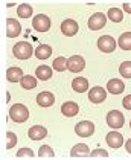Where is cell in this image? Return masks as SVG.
Listing matches in <instances>:
<instances>
[{
    "mask_svg": "<svg viewBox=\"0 0 131 160\" xmlns=\"http://www.w3.org/2000/svg\"><path fill=\"white\" fill-rule=\"evenodd\" d=\"M12 53H14V57L18 58V60H28V58L32 57L34 49H32V46H31L28 41H18L17 44H14Z\"/></svg>",
    "mask_w": 131,
    "mask_h": 160,
    "instance_id": "cell-1",
    "label": "cell"
},
{
    "mask_svg": "<svg viewBox=\"0 0 131 160\" xmlns=\"http://www.w3.org/2000/svg\"><path fill=\"white\" fill-rule=\"evenodd\" d=\"M9 118H11L14 122H26L28 118H29V110L24 107L23 104H15L12 105L11 110H9Z\"/></svg>",
    "mask_w": 131,
    "mask_h": 160,
    "instance_id": "cell-2",
    "label": "cell"
},
{
    "mask_svg": "<svg viewBox=\"0 0 131 160\" xmlns=\"http://www.w3.org/2000/svg\"><path fill=\"white\" fill-rule=\"evenodd\" d=\"M75 133L79 137H90L95 133V123L90 122V121H81V122L76 123Z\"/></svg>",
    "mask_w": 131,
    "mask_h": 160,
    "instance_id": "cell-3",
    "label": "cell"
},
{
    "mask_svg": "<svg viewBox=\"0 0 131 160\" xmlns=\"http://www.w3.org/2000/svg\"><path fill=\"white\" fill-rule=\"evenodd\" d=\"M116 40L111 37V35H102V37H99L98 40V49L101 50V52H105V53H110V52H113V50L116 49Z\"/></svg>",
    "mask_w": 131,
    "mask_h": 160,
    "instance_id": "cell-4",
    "label": "cell"
},
{
    "mask_svg": "<svg viewBox=\"0 0 131 160\" xmlns=\"http://www.w3.org/2000/svg\"><path fill=\"white\" fill-rule=\"evenodd\" d=\"M32 26L37 32H48L50 28V18L44 14H38L32 20Z\"/></svg>",
    "mask_w": 131,
    "mask_h": 160,
    "instance_id": "cell-5",
    "label": "cell"
},
{
    "mask_svg": "<svg viewBox=\"0 0 131 160\" xmlns=\"http://www.w3.org/2000/svg\"><path fill=\"white\" fill-rule=\"evenodd\" d=\"M107 123L111 127V128H114V130H118L120 128L123 123H125V119H123V114L120 113L119 110H111L108 111L107 114Z\"/></svg>",
    "mask_w": 131,
    "mask_h": 160,
    "instance_id": "cell-6",
    "label": "cell"
},
{
    "mask_svg": "<svg viewBox=\"0 0 131 160\" xmlns=\"http://www.w3.org/2000/svg\"><path fill=\"white\" fill-rule=\"evenodd\" d=\"M84 67H85V61H84V58L81 55H73V57H70L67 60V70H70V72L78 73V72L83 70Z\"/></svg>",
    "mask_w": 131,
    "mask_h": 160,
    "instance_id": "cell-7",
    "label": "cell"
},
{
    "mask_svg": "<svg viewBox=\"0 0 131 160\" xmlns=\"http://www.w3.org/2000/svg\"><path fill=\"white\" fill-rule=\"evenodd\" d=\"M105 23H107V17L102 12H96L90 17L88 28H90L92 31H99V29H102V28L105 26Z\"/></svg>",
    "mask_w": 131,
    "mask_h": 160,
    "instance_id": "cell-8",
    "label": "cell"
},
{
    "mask_svg": "<svg viewBox=\"0 0 131 160\" xmlns=\"http://www.w3.org/2000/svg\"><path fill=\"white\" fill-rule=\"evenodd\" d=\"M105 98H107L105 88H102V87H99V86L90 88V92H88V99L93 104H101L102 101H105Z\"/></svg>",
    "mask_w": 131,
    "mask_h": 160,
    "instance_id": "cell-9",
    "label": "cell"
},
{
    "mask_svg": "<svg viewBox=\"0 0 131 160\" xmlns=\"http://www.w3.org/2000/svg\"><path fill=\"white\" fill-rule=\"evenodd\" d=\"M61 32H63L64 35H67V37L76 35V32H78V23H76L75 20H72V18L64 20V22L61 23Z\"/></svg>",
    "mask_w": 131,
    "mask_h": 160,
    "instance_id": "cell-10",
    "label": "cell"
},
{
    "mask_svg": "<svg viewBox=\"0 0 131 160\" xmlns=\"http://www.w3.org/2000/svg\"><path fill=\"white\" fill-rule=\"evenodd\" d=\"M20 32H22V25L14 18H8L6 20V35L9 38H15L17 35H20Z\"/></svg>",
    "mask_w": 131,
    "mask_h": 160,
    "instance_id": "cell-11",
    "label": "cell"
},
{
    "mask_svg": "<svg viewBox=\"0 0 131 160\" xmlns=\"http://www.w3.org/2000/svg\"><path fill=\"white\" fill-rule=\"evenodd\" d=\"M105 140H107L108 147L111 148H120L122 147V143H123V136L120 134L119 131H110L105 137Z\"/></svg>",
    "mask_w": 131,
    "mask_h": 160,
    "instance_id": "cell-12",
    "label": "cell"
},
{
    "mask_svg": "<svg viewBox=\"0 0 131 160\" xmlns=\"http://www.w3.org/2000/svg\"><path fill=\"white\" fill-rule=\"evenodd\" d=\"M53 102H55V96L50 92H41L37 96V104L40 107H50V105H53Z\"/></svg>",
    "mask_w": 131,
    "mask_h": 160,
    "instance_id": "cell-13",
    "label": "cell"
},
{
    "mask_svg": "<svg viewBox=\"0 0 131 160\" xmlns=\"http://www.w3.org/2000/svg\"><path fill=\"white\" fill-rule=\"evenodd\" d=\"M78 111H79V107H78V104L73 102V101H67V102H64V104L61 105V113H63L64 116H67V118L76 116Z\"/></svg>",
    "mask_w": 131,
    "mask_h": 160,
    "instance_id": "cell-14",
    "label": "cell"
},
{
    "mask_svg": "<svg viewBox=\"0 0 131 160\" xmlns=\"http://www.w3.org/2000/svg\"><path fill=\"white\" fill-rule=\"evenodd\" d=\"M28 136H29L32 140H41V139H44V137L48 136V130H46L44 127H41V125H34V127L29 128Z\"/></svg>",
    "mask_w": 131,
    "mask_h": 160,
    "instance_id": "cell-15",
    "label": "cell"
},
{
    "mask_svg": "<svg viewBox=\"0 0 131 160\" xmlns=\"http://www.w3.org/2000/svg\"><path fill=\"white\" fill-rule=\"evenodd\" d=\"M107 90L111 95H119L125 90V84L120 79H110L107 82Z\"/></svg>",
    "mask_w": 131,
    "mask_h": 160,
    "instance_id": "cell-16",
    "label": "cell"
},
{
    "mask_svg": "<svg viewBox=\"0 0 131 160\" xmlns=\"http://www.w3.org/2000/svg\"><path fill=\"white\" fill-rule=\"evenodd\" d=\"M72 88L78 93H84L85 90H88V81L83 76H78L72 81Z\"/></svg>",
    "mask_w": 131,
    "mask_h": 160,
    "instance_id": "cell-17",
    "label": "cell"
},
{
    "mask_svg": "<svg viewBox=\"0 0 131 160\" xmlns=\"http://www.w3.org/2000/svg\"><path fill=\"white\" fill-rule=\"evenodd\" d=\"M23 76V70L20 67H9L8 72H6V78H8L9 82H18V81H22Z\"/></svg>",
    "mask_w": 131,
    "mask_h": 160,
    "instance_id": "cell-18",
    "label": "cell"
},
{
    "mask_svg": "<svg viewBox=\"0 0 131 160\" xmlns=\"http://www.w3.org/2000/svg\"><path fill=\"white\" fill-rule=\"evenodd\" d=\"M70 156L72 157H87V156H90V149L85 143H78L72 148Z\"/></svg>",
    "mask_w": 131,
    "mask_h": 160,
    "instance_id": "cell-19",
    "label": "cell"
},
{
    "mask_svg": "<svg viewBox=\"0 0 131 160\" xmlns=\"http://www.w3.org/2000/svg\"><path fill=\"white\" fill-rule=\"evenodd\" d=\"M35 75L38 79H43V81H48L52 78V69L46 66V64H43V66H38L35 70Z\"/></svg>",
    "mask_w": 131,
    "mask_h": 160,
    "instance_id": "cell-20",
    "label": "cell"
},
{
    "mask_svg": "<svg viewBox=\"0 0 131 160\" xmlns=\"http://www.w3.org/2000/svg\"><path fill=\"white\" fill-rule=\"evenodd\" d=\"M50 55H52V48L49 44H40L35 49V57L40 60H48Z\"/></svg>",
    "mask_w": 131,
    "mask_h": 160,
    "instance_id": "cell-21",
    "label": "cell"
},
{
    "mask_svg": "<svg viewBox=\"0 0 131 160\" xmlns=\"http://www.w3.org/2000/svg\"><path fill=\"white\" fill-rule=\"evenodd\" d=\"M20 84H22V87H23L24 90H32V88L37 87V79H35V76L24 75L23 78H22V81H20Z\"/></svg>",
    "mask_w": 131,
    "mask_h": 160,
    "instance_id": "cell-22",
    "label": "cell"
},
{
    "mask_svg": "<svg viewBox=\"0 0 131 160\" xmlns=\"http://www.w3.org/2000/svg\"><path fill=\"white\" fill-rule=\"evenodd\" d=\"M119 46L122 50H131V32H123L120 35Z\"/></svg>",
    "mask_w": 131,
    "mask_h": 160,
    "instance_id": "cell-23",
    "label": "cell"
},
{
    "mask_svg": "<svg viewBox=\"0 0 131 160\" xmlns=\"http://www.w3.org/2000/svg\"><path fill=\"white\" fill-rule=\"evenodd\" d=\"M108 18L114 23H120L123 20V12L120 11L119 8H110L108 9Z\"/></svg>",
    "mask_w": 131,
    "mask_h": 160,
    "instance_id": "cell-24",
    "label": "cell"
},
{
    "mask_svg": "<svg viewBox=\"0 0 131 160\" xmlns=\"http://www.w3.org/2000/svg\"><path fill=\"white\" fill-rule=\"evenodd\" d=\"M17 14H18V17H22V18H29V17L32 15V8H31V5L22 3V5L17 8Z\"/></svg>",
    "mask_w": 131,
    "mask_h": 160,
    "instance_id": "cell-25",
    "label": "cell"
},
{
    "mask_svg": "<svg viewBox=\"0 0 131 160\" xmlns=\"http://www.w3.org/2000/svg\"><path fill=\"white\" fill-rule=\"evenodd\" d=\"M38 156H40L41 159H46V157L53 159V157H55V152H53V149H52L50 147L43 145V147H40V149H38Z\"/></svg>",
    "mask_w": 131,
    "mask_h": 160,
    "instance_id": "cell-26",
    "label": "cell"
},
{
    "mask_svg": "<svg viewBox=\"0 0 131 160\" xmlns=\"http://www.w3.org/2000/svg\"><path fill=\"white\" fill-rule=\"evenodd\" d=\"M53 69H55V70H58V72H64V70H67V60H66L64 57H58V58H55V61H53Z\"/></svg>",
    "mask_w": 131,
    "mask_h": 160,
    "instance_id": "cell-27",
    "label": "cell"
},
{
    "mask_svg": "<svg viewBox=\"0 0 131 160\" xmlns=\"http://www.w3.org/2000/svg\"><path fill=\"white\" fill-rule=\"evenodd\" d=\"M119 72L123 78H131V61H123L120 64Z\"/></svg>",
    "mask_w": 131,
    "mask_h": 160,
    "instance_id": "cell-28",
    "label": "cell"
},
{
    "mask_svg": "<svg viewBox=\"0 0 131 160\" xmlns=\"http://www.w3.org/2000/svg\"><path fill=\"white\" fill-rule=\"evenodd\" d=\"M17 157L18 159H23V157H28V159H32L34 157V151L31 148H22L17 151Z\"/></svg>",
    "mask_w": 131,
    "mask_h": 160,
    "instance_id": "cell-29",
    "label": "cell"
},
{
    "mask_svg": "<svg viewBox=\"0 0 131 160\" xmlns=\"http://www.w3.org/2000/svg\"><path fill=\"white\" fill-rule=\"evenodd\" d=\"M6 139H8V143H6V148H8V149H11V148L15 147V143H17V136H15V133L8 131V133H6Z\"/></svg>",
    "mask_w": 131,
    "mask_h": 160,
    "instance_id": "cell-30",
    "label": "cell"
},
{
    "mask_svg": "<svg viewBox=\"0 0 131 160\" xmlns=\"http://www.w3.org/2000/svg\"><path fill=\"white\" fill-rule=\"evenodd\" d=\"M90 157L93 159H98V157H102V159H108V152L105 149H95L90 152Z\"/></svg>",
    "mask_w": 131,
    "mask_h": 160,
    "instance_id": "cell-31",
    "label": "cell"
},
{
    "mask_svg": "<svg viewBox=\"0 0 131 160\" xmlns=\"http://www.w3.org/2000/svg\"><path fill=\"white\" fill-rule=\"evenodd\" d=\"M122 104H123V107H125L127 110H131V95L125 96V98H123V101H122Z\"/></svg>",
    "mask_w": 131,
    "mask_h": 160,
    "instance_id": "cell-32",
    "label": "cell"
},
{
    "mask_svg": "<svg viewBox=\"0 0 131 160\" xmlns=\"http://www.w3.org/2000/svg\"><path fill=\"white\" fill-rule=\"evenodd\" d=\"M122 8H123V11H125V12L131 14V3H123V6H122Z\"/></svg>",
    "mask_w": 131,
    "mask_h": 160,
    "instance_id": "cell-33",
    "label": "cell"
},
{
    "mask_svg": "<svg viewBox=\"0 0 131 160\" xmlns=\"http://www.w3.org/2000/svg\"><path fill=\"white\" fill-rule=\"evenodd\" d=\"M125 148H127V151H128V152L131 154V139L128 140V142H127V143H125Z\"/></svg>",
    "mask_w": 131,
    "mask_h": 160,
    "instance_id": "cell-34",
    "label": "cell"
},
{
    "mask_svg": "<svg viewBox=\"0 0 131 160\" xmlns=\"http://www.w3.org/2000/svg\"><path fill=\"white\" fill-rule=\"evenodd\" d=\"M130 128H131V122H130Z\"/></svg>",
    "mask_w": 131,
    "mask_h": 160,
    "instance_id": "cell-35",
    "label": "cell"
}]
</instances>
